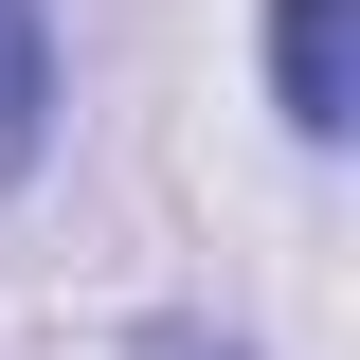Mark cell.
<instances>
[{"mask_svg":"<svg viewBox=\"0 0 360 360\" xmlns=\"http://www.w3.org/2000/svg\"><path fill=\"white\" fill-rule=\"evenodd\" d=\"M54 108H72V72H54V0H0V198L54 162Z\"/></svg>","mask_w":360,"mask_h":360,"instance_id":"cell-2","label":"cell"},{"mask_svg":"<svg viewBox=\"0 0 360 360\" xmlns=\"http://www.w3.org/2000/svg\"><path fill=\"white\" fill-rule=\"evenodd\" d=\"M270 108H288V144L360 127V0H270Z\"/></svg>","mask_w":360,"mask_h":360,"instance_id":"cell-1","label":"cell"},{"mask_svg":"<svg viewBox=\"0 0 360 360\" xmlns=\"http://www.w3.org/2000/svg\"><path fill=\"white\" fill-rule=\"evenodd\" d=\"M127 360H252V342H234V324H198V307H144V324H127Z\"/></svg>","mask_w":360,"mask_h":360,"instance_id":"cell-3","label":"cell"}]
</instances>
